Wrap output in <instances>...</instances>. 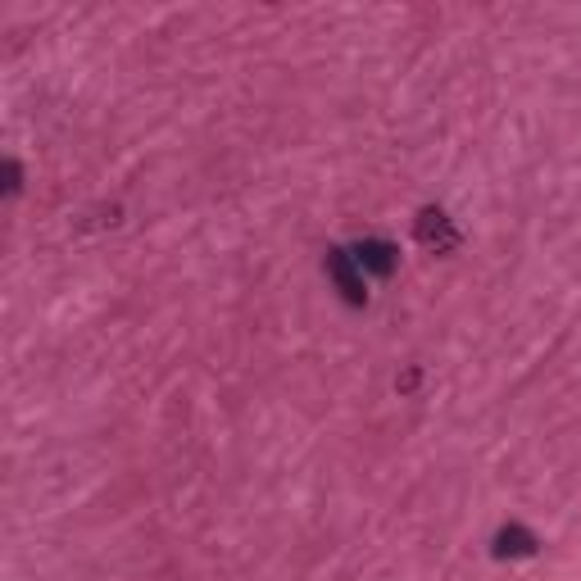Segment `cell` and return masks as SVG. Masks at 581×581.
Wrapping results in <instances>:
<instances>
[{
    "mask_svg": "<svg viewBox=\"0 0 581 581\" xmlns=\"http://www.w3.org/2000/svg\"><path fill=\"white\" fill-rule=\"evenodd\" d=\"M327 277H332V286L341 291L345 305H368V286H364V268L355 264V255L341 246L327 250Z\"/></svg>",
    "mask_w": 581,
    "mask_h": 581,
    "instance_id": "cell-1",
    "label": "cell"
},
{
    "mask_svg": "<svg viewBox=\"0 0 581 581\" xmlns=\"http://www.w3.org/2000/svg\"><path fill=\"white\" fill-rule=\"evenodd\" d=\"M350 255H355V264L364 268V273H373V277H391L395 264H400V250H395L391 241H382V237H364Z\"/></svg>",
    "mask_w": 581,
    "mask_h": 581,
    "instance_id": "cell-2",
    "label": "cell"
},
{
    "mask_svg": "<svg viewBox=\"0 0 581 581\" xmlns=\"http://www.w3.org/2000/svg\"><path fill=\"white\" fill-rule=\"evenodd\" d=\"M418 241L432 246L436 255H445V250L459 246V232L450 227V218H445L441 209H423V214H418Z\"/></svg>",
    "mask_w": 581,
    "mask_h": 581,
    "instance_id": "cell-3",
    "label": "cell"
},
{
    "mask_svg": "<svg viewBox=\"0 0 581 581\" xmlns=\"http://www.w3.org/2000/svg\"><path fill=\"white\" fill-rule=\"evenodd\" d=\"M536 545H541V541H536L527 527L513 522V527H500V532H495L491 554H495V559H527V554H536Z\"/></svg>",
    "mask_w": 581,
    "mask_h": 581,
    "instance_id": "cell-4",
    "label": "cell"
},
{
    "mask_svg": "<svg viewBox=\"0 0 581 581\" xmlns=\"http://www.w3.org/2000/svg\"><path fill=\"white\" fill-rule=\"evenodd\" d=\"M5 191H19V164H14V159H5Z\"/></svg>",
    "mask_w": 581,
    "mask_h": 581,
    "instance_id": "cell-5",
    "label": "cell"
}]
</instances>
